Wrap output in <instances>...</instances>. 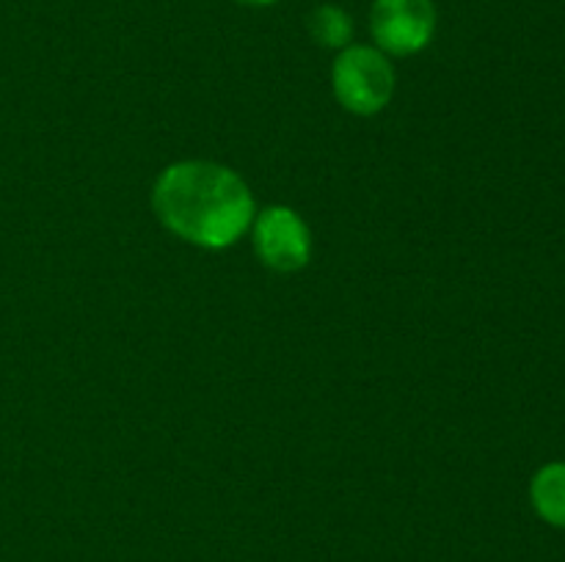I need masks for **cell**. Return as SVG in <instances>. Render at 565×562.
<instances>
[{
	"label": "cell",
	"mask_w": 565,
	"mask_h": 562,
	"mask_svg": "<svg viewBox=\"0 0 565 562\" xmlns=\"http://www.w3.org/2000/svg\"><path fill=\"white\" fill-rule=\"evenodd\" d=\"M334 91L353 114H379L395 91V69L381 50L353 44L334 61Z\"/></svg>",
	"instance_id": "7a4b0ae2"
},
{
	"label": "cell",
	"mask_w": 565,
	"mask_h": 562,
	"mask_svg": "<svg viewBox=\"0 0 565 562\" xmlns=\"http://www.w3.org/2000/svg\"><path fill=\"white\" fill-rule=\"evenodd\" d=\"M530 496L544 521L565 527V463H550L541 468L530 485Z\"/></svg>",
	"instance_id": "5b68a950"
},
{
	"label": "cell",
	"mask_w": 565,
	"mask_h": 562,
	"mask_svg": "<svg viewBox=\"0 0 565 562\" xmlns=\"http://www.w3.org/2000/svg\"><path fill=\"white\" fill-rule=\"evenodd\" d=\"M370 31L381 53H419L436 31L434 0H375L370 11Z\"/></svg>",
	"instance_id": "3957f363"
},
{
	"label": "cell",
	"mask_w": 565,
	"mask_h": 562,
	"mask_svg": "<svg viewBox=\"0 0 565 562\" xmlns=\"http://www.w3.org/2000/svg\"><path fill=\"white\" fill-rule=\"evenodd\" d=\"M235 3H241V6H270V3H276V0H235Z\"/></svg>",
	"instance_id": "52a82bcc"
},
{
	"label": "cell",
	"mask_w": 565,
	"mask_h": 562,
	"mask_svg": "<svg viewBox=\"0 0 565 562\" xmlns=\"http://www.w3.org/2000/svg\"><path fill=\"white\" fill-rule=\"evenodd\" d=\"M309 33L320 47H345L351 42L353 22L340 6H318L309 14Z\"/></svg>",
	"instance_id": "8992f818"
},
{
	"label": "cell",
	"mask_w": 565,
	"mask_h": 562,
	"mask_svg": "<svg viewBox=\"0 0 565 562\" xmlns=\"http://www.w3.org/2000/svg\"><path fill=\"white\" fill-rule=\"evenodd\" d=\"M257 253L268 268L290 273L307 264L309 259V229L292 209L268 207L254 229Z\"/></svg>",
	"instance_id": "277c9868"
},
{
	"label": "cell",
	"mask_w": 565,
	"mask_h": 562,
	"mask_svg": "<svg viewBox=\"0 0 565 562\" xmlns=\"http://www.w3.org/2000/svg\"><path fill=\"white\" fill-rule=\"evenodd\" d=\"M152 204L182 240L204 248L232 246L254 215L252 193L235 171L215 163H177L160 174Z\"/></svg>",
	"instance_id": "6da1fadb"
}]
</instances>
